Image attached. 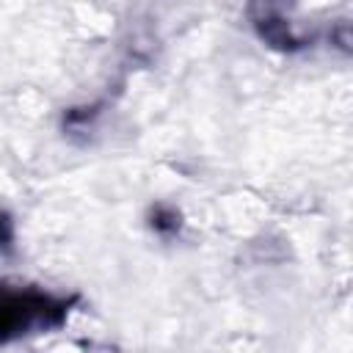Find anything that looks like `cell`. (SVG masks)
Segmentation results:
<instances>
[{"mask_svg":"<svg viewBox=\"0 0 353 353\" xmlns=\"http://www.w3.org/2000/svg\"><path fill=\"white\" fill-rule=\"evenodd\" d=\"M66 314V301H55L36 290H11L0 284V342H8L30 328L58 325Z\"/></svg>","mask_w":353,"mask_h":353,"instance_id":"obj_1","label":"cell"}]
</instances>
